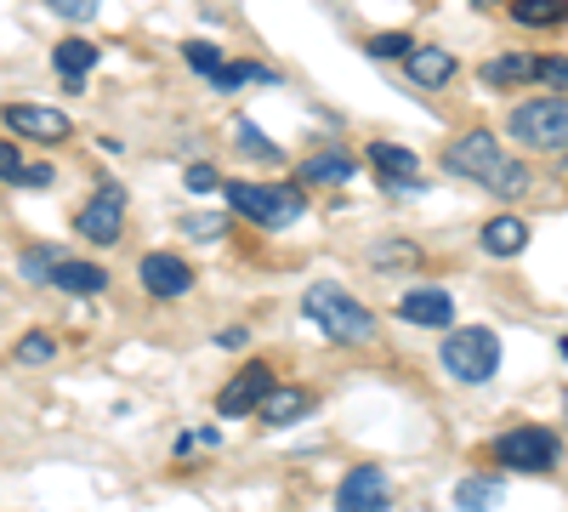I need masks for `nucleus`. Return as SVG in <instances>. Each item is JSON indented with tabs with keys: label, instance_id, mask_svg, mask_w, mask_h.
Masks as SVG:
<instances>
[{
	"label": "nucleus",
	"instance_id": "obj_20",
	"mask_svg": "<svg viewBox=\"0 0 568 512\" xmlns=\"http://www.w3.org/2000/svg\"><path fill=\"white\" fill-rule=\"evenodd\" d=\"M535 63H540V58L506 52V58H489V63L478 69V80H484V86H495V91H500V86H524V80H535Z\"/></svg>",
	"mask_w": 568,
	"mask_h": 512
},
{
	"label": "nucleus",
	"instance_id": "obj_3",
	"mask_svg": "<svg viewBox=\"0 0 568 512\" xmlns=\"http://www.w3.org/2000/svg\"><path fill=\"white\" fill-rule=\"evenodd\" d=\"M222 194H227L233 211L262 222V228H291L307 211V194L296 182H222Z\"/></svg>",
	"mask_w": 568,
	"mask_h": 512
},
{
	"label": "nucleus",
	"instance_id": "obj_23",
	"mask_svg": "<svg viewBox=\"0 0 568 512\" xmlns=\"http://www.w3.org/2000/svg\"><path fill=\"white\" fill-rule=\"evenodd\" d=\"M182 58H187V69H194V74H205V80H216L222 74V46H211V40H187L182 46Z\"/></svg>",
	"mask_w": 568,
	"mask_h": 512
},
{
	"label": "nucleus",
	"instance_id": "obj_17",
	"mask_svg": "<svg viewBox=\"0 0 568 512\" xmlns=\"http://www.w3.org/2000/svg\"><path fill=\"white\" fill-rule=\"evenodd\" d=\"M302 415H313V393L307 388H273L267 404H262L267 428H291V422H302Z\"/></svg>",
	"mask_w": 568,
	"mask_h": 512
},
{
	"label": "nucleus",
	"instance_id": "obj_9",
	"mask_svg": "<svg viewBox=\"0 0 568 512\" xmlns=\"http://www.w3.org/2000/svg\"><path fill=\"white\" fill-rule=\"evenodd\" d=\"M0 126L29 137V143H63V137L74 131L63 109H45V103H7L0 109Z\"/></svg>",
	"mask_w": 568,
	"mask_h": 512
},
{
	"label": "nucleus",
	"instance_id": "obj_13",
	"mask_svg": "<svg viewBox=\"0 0 568 512\" xmlns=\"http://www.w3.org/2000/svg\"><path fill=\"white\" fill-rule=\"evenodd\" d=\"M398 319L426 324V331H438V324H449V319H455V302H449V291L426 285V291H409V297L398 302Z\"/></svg>",
	"mask_w": 568,
	"mask_h": 512
},
{
	"label": "nucleus",
	"instance_id": "obj_7",
	"mask_svg": "<svg viewBox=\"0 0 568 512\" xmlns=\"http://www.w3.org/2000/svg\"><path fill=\"white\" fill-rule=\"evenodd\" d=\"M74 228H80L91 245H114L125 234V189H120V182H103V189L80 205Z\"/></svg>",
	"mask_w": 568,
	"mask_h": 512
},
{
	"label": "nucleus",
	"instance_id": "obj_15",
	"mask_svg": "<svg viewBox=\"0 0 568 512\" xmlns=\"http://www.w3.org/2000/svg\"><path fill=\"white\" fill-rule=\"evenodd\" d=\"M369 165L382 171V182H393V189H420V160L398 143H369Z\"/></svg>",
	"mask_w": 568,
	"mask_h": 512
},
{
	"label": "nucleus",
	"instance_id": "obj_5",
	"mask_svg": "<svg viewBox=\"0 0 568 512\" xmlns=\"http://www.w3.org/2000/svg\"><path fill=\"white\" fill-rule=\"evenodd\" d=\"M506 137L524 149L540 154H562L568 149V98H535V103H517L506 120Z\"/></svg>",
	"mask_w": 568,
	"mask_h": 512
},
{
	"label": "nucleus",
	"instance_id": "obj_33",
	"mask_svg": "<svg viewBox=\"0 0 568 512\" xmlns=\"http://www.w3.org/2000/svg\"><path fill=\"white\" fill-rule=\"evenodd\" d=\"M52 182H58V171H52V165H23L18 189H52Z\"/></svg>",
	"mask_w": 568,
	"mask_h": 512
},
{
	"label": "nucleus",
	"instance_id": "obj_22",
	"mask_svg": "<svg viewBox=\"0 0 568 512\" xmlns=\"http://www.w3.org/2000/svg\"><path fill=\"white\" fill-rule=\"evenodd\" d=\"M511 18L524 29H557L568 23V0H511Z\"/></svg>",
	"mask_w": 568,
	"mask_h": 512
},
{
	"label": "nucleus",
	"instance_id": "obj_29",
	"mask_svg": "<svg viewBox=\"0 0 568 512\" xmlns=\"http://www.w3.org/2000/svg\"><path fill=\"white\" fill-rule=\"evenodd\" d=\"M182 228H187V234H194V240H222V234H227V222H222V217H205V211L182 217Z\"/></svg>",
	"mask_w": 568,
	"mask_h": 512
},
{
	"label": "nucleus",
	"instance_id": "obj_25",
	"mask_svg": "<svg viewBox=\"0 0 568 512\" xmlns=\"http://www.w3.org/2000/svg\"><path fill=\"white\" fill-rule=\"evenodd\" d=\"M12 359H18V364H45V359H58V342L45 337V331H29V337H18Z\"/></svg>",
	"mask_w": 568,
	"mask_h": 512
},
{
	"label": "nucleus",
	"instance_id": "obj_28",
	"mask_svg": "<svg viewBox=\"0 0 568 512\" xmlns=\"http://www.w3.org/2000/svg\"><path fill=\"white\" fill-rule=\"evenodd\" d=\"M535 80H540V86H557L562 98H568V58H540V63H535Z\"/></svg>",
	"mask_w": 568,
	"mask_h": 512
},
{
	"label": "nucleus",
	"instance_id": "obj_16",
	"mask_svg": "<svg viewBox=\"0 0 568 512\" xmlns=\"http://www.w3.org/2000/svg\"><path fill=\"white\" fill-rule=\"evenodd\" d=\"M52 63H58L69 91H85V74H91V63H98V46H91V40H58Z\"/></svg>",
	"mask_w": 568,
	"mask_h": 512
},
{
	"label": "nucleus",
	"instance_id": "obj_6",
	"mask_svg": "<svg viewBox=\"0 0 568 512\" xmlns=\"http://www.w3.org/2000/svg\"><path fill=\"white\" fill-rule=\"evenodd\" d=\"M495 455H500V468L511 473H551L557 461H562V439L540 422H524V428H506L495 439Z\"/></svg>",
	"mask_w": 568,
	"mask_h": 512
},
{
	"label": "nucleus",
	"instance_id": "obj_37",
	"mask_svg": "<svg viewBox=\"0 0 568 512\" xmlns=\"http://www.w3.org/2000/svg\"><path fill=\"white\" fill-rule=\"evenodd\" d=\"M471 7H495V0H471Z\"/></svg>",
	"mask_w": 568,
	"mask_h": 512
},
{
	"label": "nucleus",
	"instance_id": "obj_26",
	"mask_svg": "<svg viewBox=\"0 0 568 512\" xmlns=\"http://www.w3.org/2000/svg\"><path fill=\"white\" fill-rule=\"evenodd\" d=\"M233 137H240V149H245L251 160H267V165H278V149L267 143V137H262L251 120H233Z\"/></svg>",
	"mask_w": 568,
	"mask_h": 512
},
{
	"label": "nucleus",
	"instance_id": "obj_36",
	"mask_svg": "<svg viewBox=\"0 0 568 512\" xmlns=\"http://www.w3.org/2000/svg\"><path fill=\"white\" fill-rule=\"evenodd\" d=\"M216 342L222 348H245V331H240V324H227V331H216Z\"/></svg>",
	"mask_w": 568,
	"mask_h": 512
},
{
	"label": "nucleus",
	"instance_id": "obj_34",
	"mask_svg": "<svg viewBox=\"0 0 568 512\" xmlns=\"http://www.w3.org/2000/svg\"><path fill=\"white\" fill-rule=\"evenodd\" d=\"M187 189H194V194H211V189H222V177H216L211 165H187Z\"/></svg>",
	"mask_w": 568,
	"mask_h": 512
},
{
	"label": "nucleus",
	"instance_id": "obj_24",
	"mask_svg": "<svg viewBox=\"0 0 568 512\" xmlns=\"http://www.w3.org/2000/svg\"><path fill=\"white\" fill-rule=\"evenodd\" d=\"M245 80H262V86H273V69H262V63H222V74L211 80L216 91H240Z\"/></svg>",
	"mask_w": 568,
	"mask_h": 512
},
{
	"label": "nucleus",
	"instance_id": "obj_21",
	"mask_svg": "<svg viewBox=\"0 0 568 512\" xmlns=\"http://www.w3.org/2000/svg\"><path fill=\"white\" fill-rule=\"evenodd\" d=\"M500 495H506L500 479H460V484H455V506H460V512H495Z\"/></svg>",
	"mask_w": 568,
	"mask_h": 512
},
{
	"label": "nucleus",
	"instance_id": "obj_14",
	"mask_svg": "<svg viewBox=\"0 0 568 512\" xmlns=\"http://www.w3.org/2000/svg\"><path fill=\"white\" fill-rule=\"evenodd\" d=\"M58 291H74V297H98V291H109V268H98V262H80V257H63L52 273Z\"/></svg>",
	"mask_w": 568,
	"mask_h": 512
},
{
	"label": "nucleus",
	"instance_id": "obj_11",
	"mask_svg": "<svg viewBox=\"0 0 568 512\" xmlns=\"http://www.w3.org/2000/svg\"><path fill=\"white\" fill-rule=\"evenodd\" d=\"M387 506H393V490L382 468H353L336 490V512H387Z\"/></svg>",
	"mask_w": 568,
	"mask_h": 512
},
{
	"label": "nucleus",
	"instance_id": "obj_12",
	"mask_svg": "<svg viewBox=\"0 0 568 512\" xmlns=\"http://www.w3.org/2000/svg\"><path fill=\"white\" fill-rule=\"evenodd\" d=\"M404 74H409V86H420V91H444V86L460 74V63H455V52H449V46L420 40V46H409Z\"/></svg>",
	"mask_w": 568,
	"mask_h": 512
},
{
	"label": "nucleus",
	"instance_id": "obj_27",
	"mask_svg": "<svg viewBox=\"0 0 568 512\" xmlns=\"http://www.w3.org/2000/svg\"><path fill=\"white\" fill-rule=\"evenodd\" d=\"M364 52H369V58H409V34H404V29L369 34V40H364Z\"/></svg>",
	"mask_w": 568,
	"mask_h": 512
},
{
	"label": "nucleus",
	"instance_id": "obj_10",
	"mask_svg": "<svg viewBox=\"0 0 568 512\" xmlns=\"http://www.w3.org/2000/svg\"><path fill=\"white\" fill-rule=\"evenodd\" d=\"M136 273H142V291L160 297V302H176V297L194 291V268H187L182 257H171V251H149Z\"/></svg>",
	"mask_w": 568,
	"mask_h": 512
},
{
	"label": "nucleus",
	"instance_id": "obj_18",
	"mask_svg": "<svg viewBox=\"0 0 568 512\" xmlns=\"http://www.w3.org/2000/svg\"><path fill=\"white\" fill-rule=\"evenodd\" d=\"M353 177H358V165L342 149H324V154L302 160V182H329V189H342V182H353Z\"/></svg>",
	"mask_w": 568,
	"mask_h": 512
},
{
	"label": "nucleus",
	"instance_id": "obj_2",
	"mask_svg": "<svg viewBox=\"0 0 568 512\" xmlns=\"http://www.w3.org/2000/svg\"><path fill=\"white\" fill-rule=\"evenodd\" d=\"M302 313L318 324L329 342H369V337H375V313H369L353 291H342L336 279H318V285H307Z\"/></svg>",
	"mask_w": 568,
	"mask_h": 512
},
{
	"label": "nucleus",
	"instance_id": "obj_4",
	"mask_svg": "<svg viewBox=\"0 0 568 512\" xmlns=\"http://www.w3.org/2000/svg\"><path fill=\"white\" fill-rule=\"evenodd\" d=\"M438 359H444V370H449L455 382L478 388V382H489L495 370H500V337L489 331V324H460V331L444 337V353Z\"/></svg>",
	"mask_w": 568,
	"mask_h": 512
},
{
	"label": "nucleus",
	"instance_id": "obj_19",
	"mask_svg": "<svg viewBox=\"0 0 568 512\" xmlns=\"http://www.w3.org/2000/svg\"><path fill=\"white\" fill-rule=\"evenodd\" d=\"M484 251L489 257H517L529 245V222H517V217H495V222H484Z\"/></svg>",
	"mask_w": 568,
	"mask_h": 512
},
{
	"label": "nucleus",
	"instance_id": "obj_31",
	"mask_svg": "<svg viewBox=\"0 0 568 512\" xmlns=\"http://www.w3.org/2000/svg\"><path fill=\"white\" fill-rule=\"evenodd\" d=\"M369 262H375V268H393V262H420V251H415V245H375V251H369Z\"/></svg>",
	"mask_w": 568,
	"mask_h": 512
},
{
	"label": "nucleus",
	"instance_id": "obj_35",
	"mask_svg": "<svg viewBox=\"0 0 568 512\" xmlns=\"http://www.w3.org/2000/svg\"><path fill=\"white\" fill-rule=\"evenodd\" d=\"M0 177H7V182H18V177H23V154L7 143V137H0Z\"/></svg>",
	"mask_w": 568,
	"mask_h": 512
},
{
	"label": "nucleus",
	"instance_id": "obj_8",
	"mask_svg": "<svg viewBox=\"0 0 568 512\" xmlns=\"http://www.w3.org/2000/svg\"><path fill=\"white\" fill-rule=\"evenodd\" d=\"M267 393H273V370L262 359H251V364H240V377L216 393V410L227 415V422H240V415H251V410L267 404Z\"/></svg>",
	"mask_w": 568,
	"mask_h": 512
},
{
	"label": "nucleus",
	"instance_id": "obj_1",
	"mask_svg": "<svg viewBox=\"0 0 568 512\" xmlns=\"http://www.w3.org/2000/svg\"><path fill=\"white\" fill-rule=\"evenodd\" d=\"M444 165L460 171V177H471V182H484V189H495V194H506V200L529 194V182H535L524 160H511V154L500 149L495 131H466L460 143H449Z\"/></svg>",
	"mask_w": 568,
	"mask_h": 512
},
{
	"label": "nucleus",
	"instance_id": "obj_30",
	"mask_svg": "<svg viewBox=\"0 0 568 512\" xmlns=\"http://www.w3.org/2000/svg\"><path fill=\"white\" fill-rule=\"evenodd\" d=\"M45 7H52L58 18H69V23H91V18H98V0H45Z\"/></svg>",
	"mask_w": 568,
	"mask_h": 512
},
{
	"label": "nucleus",
	"instance_id": "obj_32",
	"mask_svg": "<svg viewBox=\"0 0 568 512\" xmlns=\"http://www.w3.org/2000/svg\"><path fill=\"white\" fill-rule=\"evenodd\" d=\"M58 262H63V251H23V273H29V279H45Z\"/></svg>",
	"mask_w": 568,
	"mask_h": 512
}]
</instances>
